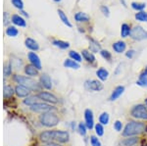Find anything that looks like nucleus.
<instances>
[{"instance_id":"nucleus-48","label":"nucleus","mask_w":147,"mask_h":146,"mask_svg":"<svg viewBox=\"0 0 147 146\" xmlns=\"http://www.w3.org/2000/svg\"><path fill=\"white\" fill-rule=\"evenodd\" d=\"M21 13H22L24 16H26V17H28V14L27 13V12H25V11H22V10H21Z\"/></svg>"},{"instance_id":"nucleus-21","label":"nucleus","mask_w":147,"mask_h":146,"mask_svg":"<svg viewBox=\"0 0 147 146\" xmlns=\"http://www.w3.org/2000/svg\"><path fill=\"white\" fill-rule=\"evenodd\" d=\"M64 67L70 68V69H79L80 66L79 63L76 62L73 59H67V60L64 61Z\"/></svg>"},{"instance_id":"nucleus-8","label":"nucleus","mask_w":147,"mask_h":146,"mask_svg":"<svg viewBox=\"0 0 147 146\" xmlns=\"http://www.w3.org/2000/svg\"><path fill=\"white\" fill-rule=\"evenodd\" d=\"M37 97H38L40 100L48 103V104H57V103L59 102V99L54 94H52L51 92H47V91H40V92L37 94Z\"/></svg>"},{"instance_id":"nucleus-31","label":"nucleus","mask_w":147,"mask_h":146,"mask_svg":"<svg viewBox=\"0 0 147 146\" xmlns=\"http://www.w3.org/2000/svg\"><path fill=\"white\" fill-rule=\"evenodd\" d=\"M136 19L139 22H147V13L144 11H140L136 14Z\"/></svg>"},{"instance_id":"nucleus-27","label":"nucleus","mask_w":147,"mask_h":146,"mask_svg":"<svg viewBox=\"0 0 147 146\" xmlns=\"http://www.w3.org/2000/svg\"><path fill=\"white\" fill-rule=\"evenodd\" d=\"M37 100H40L38 97H37V95H35V96H28V97L26 98L25 100H24V104H26V105H28V106H32V105H34V103H36L37 102Z\"/></svg>"},{"instance_id":"nucleus-4","label":"nucleus","mask_w":147,"mask_h":146,"mask_svg":"<svg viewBox=\"0 0 147 146\" xmlns=\"http://www.w3.org/2000/svg\"><path fill=\"white\" fill-rule=\"evenodd\" d=\"M13 79L17 83L21 84V85L27 86L28 88L32 89V90H39L40 89L39 84L30 77H24V76H21V75H15Z\"/></svg>"},{"instance_id":"nucleus-45","label":"nucleus","mask_w":147,"mask_h":146,"mask_svg":"<svg viewBox=\"0 0 147 146\" xmlns=\"http://www.w3.org/2000/svg\"><path fill=\"white\" fill-rule=\"evenodd\" d=\"M134 54H136V51H134V50H132V49H131V50H129L127 53H125V56H127V58L131 59L132 57H134Z\"/></svg>"},{"instance_id":"nucleus-16","label":"nucleus","mask_w":147,"mask_h":146,"mask_svg":"<svg viewBox=\"0 0 147 146\" xmlns=\"http://www.w3.org/2000/svg\"><path fill=\"white\" fill-rule=\"evenodd\" d=\"M124 91H125V86H123V85H119V86H117V87H116V88L113 90L112 94H111V96H110V100H111V101H115V100H117L118 98H119L120 96L122 95L123 93H124Z\"/></svg>"},{"instance_id":"nucleus-41","label":"nucleus","mask_w":147,"mask_h":146,"mask_svg":"<svg viewBox=\"0 0 147 146\" xmlns=\"http://www.w3.org/2000/svg\"><path fill=\"white\" fill-rule=\"evenodd\" d=\"M114 129H115L117 131H122V129H123V124H122V122L116 121L115 123H114Z\"/></svg>"},{"instance_id":"nucleus-10","label":"nucleus","mask_w":147,"mask_h":146,"mask_svg":"<svg viewBox=\"0 0 147 146\" xmlns=\"http://www.w3.org/2000/svg\"><path fill=\"white\" fill-rule=\"evenodd\" d=\"M84 120H85V126L87 129H92L94 128V117L93 112L90 109H86L84 111Z\"/></svg>"},{"instance_id":"nucleus-15","label":"nucleus","mask_w":147,"mask_h":146,"mask_svg":"<svg viewBox=\"0 0 147 146\" xmlns=\"http://www.w3.org/2000/svg\"><path fill=\"white\" fill-rule=\"evenodd\" d=\"M11 21H12V23H13L14 25L18 26V27H22V28L27 27V23H26L25 19L21 17L20 15H17V14H15V15L12 16Z\"/></svg>"},{"instance_id":"nucleus-28","label":"nucleus","mask_w":147,"mask_h":146,"mask_svg":"<svg viewBox=\"0 0 147 146\" xmlns=\"http://www.w3.org/2000/svg\"><path fill=\"white\" fill-rule=\"evenodd\" d=\"M109 121H110V116H109L107 112H103L99 116V123L101 124H108Z\"/></svg>"},{"instance_id":"nucleus-33","label":"nucleus","mask_w":147,"mask_h":146,"mask_svg":"<svg viewBox=\"0 0 147 146\" xmlns=\"http://www.w3.org/2000/svg\"><path fill=\"white\" fill-rule=\"evenodd\" d=\"M69 56L78 63L82 62V56H80L78 52H76V51H70V52H69Z\"/></svg>"},{"instance_id":"nucleus-7","label":"nucleus","mask_w":147,"mask_h":146,"mask_svg":"<svg viewBox=\"0 0 147 146\" xmlns=\"http://www.w3.org/2000/svg\"><path fill=\"white\" fill-rule=\"evenodd\" d=\"M30 110L34 112H40V113H46L49 111H53L55 110V108L53 106H51V104L48 103H43V102H36L34 105L30 106Z\"/></svg>"},{"instance_id":"nucleus-6","label":"nucleus","mask_w":147,"mask_h":146,"mask_svg":"<svg viewBox=\"0 0 147 146\" xmlns=\"http://www.w3.org/2000/svg\"><path fill=\"white\" fill-rule=\"evenodd\" d=\"M130 37L134 40H143L147 39V32L140 26H136L131 29Z\"/></svg>"},{"instance_id":"nucleus-44","label":"nucleus","mask_w":147,"mask_h":146,"mask_svg":"<svg viewBox=\"0 0 147 146\" xmlns=\"http://www.w3.org/2000/svg\"><path fill=\"white\" fill-rule=\"evenodd\" d=\"M42 146H62V145L58 142H53V141H51V142H45Z\"/></svg>"},{"instance_id":"nucleus-12","label":"nucleus","mask_w":147,"mask_h":146,"mask_svg":"<svg viewBox=\"0 0 147 146\" xmlns=\"http://www.w3.org/2000/svg\"><path fill=\"white\" fill-rule=\"evenodd\" d=\"M15 93L17 94L18 97H28V95L30 93V89L25 85L18 84L15 87Z\"/></svg>"},{"instance_id":"nucleus-40","label":"nucleus","mask_w":147,"mask_h":146,"mask_svg":"<svg viewBox=\"0 0 147 146\" xmlns=\"http://www.w3.org/2000/svg\"><path fill=\"white\" fill-rule=\"evenodd\" d=\"M100 10H101L102 13H103L104 16H106V17H109V15H110V11H109V8H108L107 6L102 5L100 7Z\"/></svg>"},{"instance_id":"nucleus-20","label":"nucleus","mask_w":147,"mask_h":146,"mask_svg":"<svg viewBox=\"0 0 147 146\" xmlns=\"http://www.w3.org/2000/svg\"><path fill=\"white\" fill-rule=\"evenodd\" d=\"M96 76L98 77V79H100V81H104L108 79L109 72L106 69H104V68H100V69H98L96 71Z\"/></svg>"},{"instance_id":"nucleus-46","label":"nucleus","mask_w":147,"mask_h":146,"mask_svg":"<svg viewBox=\"0 0 147 146\" xmlns=\"http://www.w3.org/2000/svg\"><path fill=\"white\" fill-rule=\"evenodd\" d=\"M4 25H8L9 24V22H10V21H9V15H8V13H7V12H4Z\"/></svg>"},{"instance_id":"nucleus-43","label":"nucleus","mask_w":147,"mask_h":146,"mask_svg":"<svg viewBox=\"0 0 147 146\" xmlns=\"http://www.w3.org/2000/svg\"><path fill=\"white\" fill-rule=\"evenodd\" d=\"M11 71H12V69H11V66H10V64H7L5 67H4V75L5 76H10V74H11Z\"/></svg>"},{"instance_id":"nucleus-35","label":"nucleus","mask_w":147,"mask_h":146,"mask_svg":"<svg viewBox=\"0 0 147 146\" xmlns=\"http://www.w3.org/2000/svg\"><path fill=\"white\" fill-rule=\"evenodd\" d=\"M94 129H95V133L96 135L98 136H102L104 135V128H103V124H101L100 123L96 124L94 126Z\"/></svg>"},{"instance_id":"nucleus-24","label":"nucleus","mask_w":147,"mask_h":146,"mask_svg":"<svg viewBox=\"0 0 147 146\" xmlns=\"http://www.w3.org/2000/svg\"><path fill=\"white\" fill-rule=\"evenodd\" d=\"M58 15H59V17H60V20L62 21V22L65 24L67 27H69V28H72V24L70 23V21H69V19H68V17H67V15H66L64 12L61 10V9H59L58 11Z\"/></svg>"},{"instance_id":"nucleus-29","label":"nucleus","mask_w":147,"mask_h":146,"mask_svg":"<svg viewBox=\"0 0 147 146\" xmlns=\"http://www.w3.org/2000/svg\"><path fill=\"white\" fill-rule=\"evenodd\" d=\"M89 49L92 52H98L100 50V44L94 39H90V44H89Z\"/></svg>"},{"instance_id":"nucleus-47","label":"nucleus","mask_w":147,"mask_h":146,"mask_svg":"<svg viewBox=\"0 0 147 146\" xmlns=\"http://www.w3.org/2000/svg\"><path fill=\"white\" fill-rule=\"evenodd\" d=\"M147 77V67L145 68V70H144V72L142 73V74L139 76V77Z\"/></svg>"},{"instance_id":"nucleus-38","label":"nucleus","mask_w":147,"mask_h":146,"mask_svg":"<svg viewBox=\"0 0 147 146\" xmlns=\"http://www.w3.org/2000/svg\"><path fill=\"white\" fill-rule=\"evenodd\" d=\"M90 144L91 146H101V142L95 135L90 136Z\"/></svg>"},{"instance_id":"nucleus-19","label":"nucleus","mask_w":147,"mask_h":146,"mask_svg":"<svg viewBox=\"0 0 147 146\" xmlns=\"http://www.w3.org/2000/svg\"><path fill=\"white\" fill-rule=\"evenodd\" d=\"M112 47H113V49H114L115 52L122 53V52H124V51L125 50V48H127V44H125V41H117L113 44Z\"/></svg>"},{"instance_id":"nucleus-2","label":"nucleus","mask_w":147,"mask_h":146,"mask_svg":"<svg viewBox=\"0 0 147 146\" xmlns=\"http://www.w3.org/2000/svg\"><path fill=\"white\" fill-rule=\"evenodd\" d=\"M146 124L142 122L138 121H130L125 124L122 135L124 137H129V136H137L144 131H146Z\"/></svg>"},{"instance_id":"nucleus-26","label":"nucleus","mask_w":147,"mask_h":146,"mask_svg":"<svg viewBox=\"0 0 147 146\" xmlns=\"http://www.w3.org/2000/svg\"><path fill=\"white\" fill-rule=\"evenodd\" d=\"M53 45L56 47H59L60 49H67L70 47V43L67 41H63V40H59V39H56V40H53Z\"/></svg>"},{"instance_id":"nucleus-32","label":"nucleus","mask_w":147,"mask_h":146,"mask_svg":"<svg viewBox=\"0 0 147 146\" xmlns=\"http://www.w3.org/2000/svg\"><path fill=\"white\" fill-rule=\"evenodd\" d=\"M4 92H3V95H4V97H6V98H8V97H10V96L13 95V93L15 92L14 91V89L12 86L10 85H5L4 86Z\"/></svg>"},{"instance_id":"nucleus-49","label":"nucleus","mask_w":147,"mask_h":146,"mask_svg":"<svg viewBox=\"0 0 147 146\" xmlns=\"http://www.w3.org/2000/svg\"><path fill=\"white\" fill-rule=\"evenodd\" d=\"M145 105L147 106V98H146V99H145Z\"/></svg>"},{"instance_id":"nucleus-50","label":"nucleus","mask_w":147,"mask_h":146,"mask_svg":"<svg viewBox=\"0 0 147 146\" xmlns=\"http://www.w3.org/2000/svg\"><path fill=\"white\" fill-rule=\"evenodd\" d=\"M54 1H56V2H60L61 0H54Z\"/></svg>"},{"instance_id":"nucleus-9","label":"nucleus","mask_w":147,"mask_h":146,"mask_svg":"<svg viewBox=\"0 0 147 146\" xmlns=\"http://www.w3.org/2000/svg\"><path fill=\"white\" fill-rule=\"evenodd\" d=\"M84 87L90 91H101L103 89V83L97 79H88L84 82Z\"/></svg>"},{"instance_id":"nucleus-37","label":"nucleus","mask_w":147,"mask_h":146,"mask_svg":"<svg viewBox=\"0 0 147 146\" xmlns=\"http://www.w3.org/2000/svg\"><path fill=\"white\" fill-rule=\"evenodd\" d=\"M12 4L16 7V8L20 9V10H23L24 8V3H23V0H11Z\"/></svg>"},{"instance_id":"nucleus-34","label":"nucleus","mask_w":147,"mask_h":146,"mask_svg":"<svg viewBox=\"0 0 147 146\" xmlns=\"http://www.w3.org/2000/svg\"><path fill=\"white\" fill-rule=\"evenodd\" d=\"M131 7L136 11H143V9L146 7L145 3H137V2H132L131 3Z\"/></svg>"},{"instance_id":"nucleus-17","label":"nucleus","mask_w":147,"mask_h":146,"mask_svg":"<svg viewBox=\"0 0 147 146\" xmlns=\"http://www.w3.org/2000/svg\"><path fill=\"white\" fill-rule=\"evenodd\" d=\"M38 71L39 70H37L36 68L34 67V65H27L25 67V73H26V75H27L28 77H36V76H38Z\"/></svg>"},{"instance_id":"nucleus-30","label":"nucleus","mask_w":147,"mask_h":146,"mask_svg":"<svg viewBox=\"0 0 147 146\" xmlns=\"http://www.w3.org/2000/svg\"><path fill=\"white\" fill-rule=\"evenodd\" d=\"M6 34L10 37H15L19 34V30L15 27H9L6 30Z\"/></svg>"},{"instance_id":"nucleus-3","label":"nucleus","mask_w":147,"mask_h":146,"mask_svg":"<svg viewBox=\"0 0 147 146\" xmlns=\"http://www.w3.org/2000/svg\"><path fill=\"white\" fill-rule=\"evenodd\" d=\"M39 121L42 126H46V128H53L59 124L60 119L57 116L56 113H54L53 111H49L46 113H42L39 117Z\"/></svg>"},{"instance_id":"nucleus-22","label":"nucleus","mask_w":147,"mask_h":146,"mask_svg":"<svg viewBox=\"0 0 147 146\" xmlns=\"http://www.w3.org/2000/svg\"><path fill=\"white\" fill-rule=\"evenodd\" d=\"M75 19L77 22H88L89 19H90V17H89L87 14L85 13H82V12H78L77 14L75 15Z\"/></svg>"},{"instance_id":"nucleus-5","label":"nucleus","mask_w":147,"mask_h":146,"mask_svg":"<svg viewBox=\"0 0 147 146\" xmlns=\"http://www.w3.org/2000/svg\"><path fill=\"white\" fill-rule=\"evenodd\" d=\"M130 116L136 120L147 121V106L145 104L134 105L130 109Z\"/></svg>"},{"instance_id":"nucleus-1","label":"nucleus","mask_w":147,"mask_h":146,"mask_svg":"<svg viewBox=\"0 0 147 146\" xmlns=\"http://www.w3.org/2000/svg\"><path fill=\"white\" fill-rule=\"evenodd\" d=\"M39 138L43 142H58L67 143L70 140V135L66 131H45L39 135Z\"/></svg>"},{"instance_id":"nucleus-11","label":"nucleus","mask_w":147,"mask_h":146,"mask_svg":"<svg viewBox=\"0 0 147 146\" xmlns=\"http://www.w3.org/2000/svg\"><path fill=\"white\" fill-rule=\"evenodd\" d=\"M139 141L138 136H129L120 141V146H136Z\"/></svg>"},{"instance_id":"nucleus-39","label":"nucleus","mask_w":147,"mask_h":146,"mask_svg":"<svg viewBox=\"0 0 147 146\" xmlns=\"http://www.w3.org/2000/svg\"><path fill=\"white\" fill-rule=\"evenodd\" d=\"M100 54H101L102 57H103L104 59H106V60H108V61H110L111 59H112V55H111V53L107 50H101Z\"/></svg>"},{"instance_id":"nucleus-14","label":"nucleus","mask_w":147,"mask_h":146,"mask_svg":"<svg viewBox=\"0 0 147 146\" xmlns=\"http://www.w3.org/2000/svg\"><path fill=\"white\" fill-rule=\"evenodd\" d=\"M40 84H41L42 87L46 89H51L52 88V81L50 77L47 74H42L40 77Z\"/></svg>"},{"instance_id":"nucleus-23","label":"nucleus","mask_w":147,"mask_h":146,"mask_svg":"<svg viewBox=\"0 0 147 146\" xmlns=\"http://www.w3.org/2000/svg\"><path fill=\"white\" fill-rule=\"evenodd\" d=\"M82 57H84V60H86L87 62H89V63L95 62V56H94L93 54L90 52V51H88V50H82Z\"/></svg>"},{"instance_id":"nucleus-36","label":"nucleus","mask_w":147,"mask_h":146,"mask_svg":"<svg viewBox=\"0 0 147 146\" xmlns=\"http://www.w3.org/2000/svg\"><path fill=\"white\" fill-rule=\"evenodd\" d=\"M78 129H79V133L80 135L84 136L86 135V131H87V128L86 126H85V124L84 123H80L79 124V126H78Z\"/></svg>"},{"instance_id":"nucleus-25","label":"nucleus","mask_w":147,"mask_h":146,"mask_svg":"<svg viewBox=\"0 0 147 146\" xmlns=\"http://www.w3.org/2000/svg\"><path fill=\"white\" fill-rule=\"evenodd\" d=\"M130 32H131V30H130L129 26L127 25V24H123L122 25V28H121V35H122V37H127L129 35H130Z\"/></svg>"},{"instance_id":"nucleus-42","label":"nucleus","mask_w":147,"mask_h":146,"mask_svg":"<svg viewBox=\"0 0 147 146\" xmlns=\"http://www.w3.org/2000/svg\"><path fill=\"white\" fill-rule=\"evenodd\" d=\"M138 85L141 86H146L147 87V77H139V81L136 82Z\"/></svg>"},{"instance_id":"nucleus-13","label":"nucleus","mask_w":147,"mask_h":146,"mask_svg":"<svg viewBox=\"0 0 147 146\" xmlns=\"http://www.w3.org/2000/svg\"><path fill=\"white\" fill-rule=\"evenodd\" d=\"M28 60H30V64L34 65L37 70H41V62H40V59L34 52L28 53Z\"/></svg>"},{"instance_id":"nucleus-18","label":"nucleus","mask_w":147,"mask_h":146,"mask_svg":"<svg viewBox=\"0 0 147 146\" xmlns=\"http://www.w3.org/2000/svg\"><path fill=\"white\" fill-rule=\"evenodd\" d=\"M25 44H26V46H27L28 49H30V50H32V51H36V50H38V49H39L38 43H37V42L35 41L34 39L30 38V37H28V38H26Z\"/></svg>"}]
</instances>
